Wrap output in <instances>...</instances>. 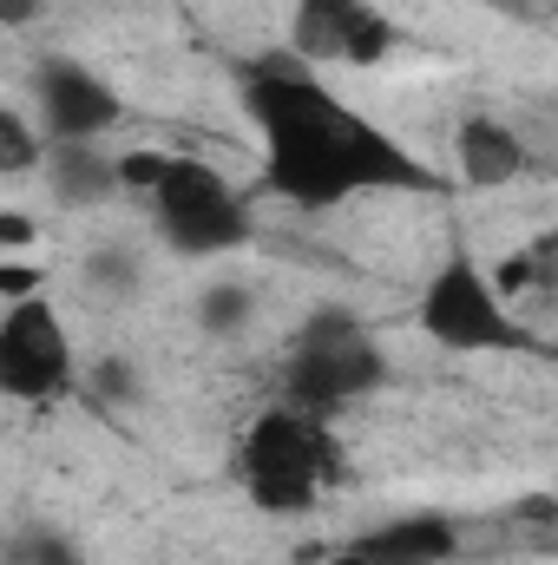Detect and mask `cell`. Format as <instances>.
Wrapping results in <instances>:
<instances>
[{
    "label": "cell",
    "instance_id": "1",
    "mask_svg": "<svg viewBox=\"0 0 558 565\" xmlns=\"http://www.w3.org/2000/svg\"><path fill=\"white\" fill-rule=\"evenodd\" d=\"M244 106L264 139V191L302 211L348 204L362 191H440V178L368 113L335 99L302 60L270 53L244 73Z\"/></svg>",
    "mask_w": 558,
    "mask_h": 565
},
{
    "label": "cell",
    "instance_id": "2",
    "mask_svg": "<svg viewBox=\"0 0 558 565\" xmlns=\"http://www.w3.org/2000/svg\"><path fill=\"white\" fill-rule=\"evenodd\" d=\"M230 473L237 487L250 493L257 513H309L335 473V447H329V427L322 415H302V408H264L257 422L244 427L237 454H230Z\"/></svg>",
    "mask_w": 558,
    "mask_h": 565
},
{
    "label": "cell",
    "instance_id": "3",
    "mask_svg": "<svg viewBox=\"0 0 558 565\" xmlns=\"http://www.w3.org/2000/svg\"><path fill=\"white\" fill-rule=\"evenodd\" d=\"M388 382V355L375 342V329L329 302L315 309L296 335H289V362H282V388H289V408L302 415H329V408H348L362 395H375Z\"/></svg>",
    "mask_w": 558,
    "mask_h": 565
},
{
    "label": "cell",
    "instance_id": "4",
    "mask_svg": "<svg viewBox=\"0 0 558 565\" xmlns=\"http://www.w3.org/2000/svg\"><path fill=\"white\" fill-rule=\"evenodd\" d=\"M144 198H151V217H158V231L178 257H230V250L250 244V204L204 158L164 151V171Z\"/></svg>",
    "mask_w": 558,
    "mask_h": 565
},
{
    "label": "cell",
    "instance_id": "5",
    "mask_svg": "<svg viewBox=\"0 0 558 565\" xmlns=\"http://www.w3.org/2000/svg\"><path fill=\"white\" fill-rule=\"evenodd\" d=\"M420 335H433L440 349H453V355H500V349H526V329H519V316L493 296V282H486V264H473V257H447L427 289H420Z\"/></svg>",
    "mask_w": 558,
    "mask_h": 565
},
{
    "label": "cell",
    "instance_id": "6",
    "mask_svg": "<svg viewBox=\"0 0 558 565\" xmlns=\"http://www.w3.org/2000/svg\"><path fill=\"white\" fill-rule=\"evenodd\" d=\"M73 388V335L46 296H20L0 309V395L53 402Z\"/></svg>",
    "mask_w": 558,
    "mask_h": 565
},
{
    "label": "cell",
    "instance_id": "7",
    "mask_svg": "<svg viewBox=\"0 0 558 565\" xmlns=\"http://www.w3.org/2000/svg\"><path fill=\"white\" fill-rule=\"evenodd\" d=\"M395 40L401 33L375 0H296L289 7V60L302 66H382Z\"/></svg>",
    "mask_w": 558,
    "mask_h": 565
},
{
    "label": "cell",
    "instance_id": "8",
    "mask_svg": "<svg viewBox=\"0 0 558 565\" xmlns=\"http://www.w3.org/2000/svg\"><path fill=\"white\" fill-rule=\"evenodd\" d=\"M33 99H40V139H106L126 119V99L86 60H40Z\"/></svg>",
    "mask_w": 558,
    "mask_h": 565
},
{
    "label": "cell",
    "instance_id": "9",
    "mask_svg": "<svg viewBox=\"0 0 558 565\" xmlns=\"http://www.w3.org/2000/svg\"><path fill=\"white\" fill-rule=\"evenodd\" d=\"M460 540L466 533L447 513H401V520H382L362 540H348L329 565H453Z\"/></svg>",
    "mask_w": 558,
    "mask_h": 565
},
{
    "label": "cell",
    "instance_id": "10",
    "mask_svg": "<svg viewBox=\"0 0 558 565\" xmlns=\"http://www.w3.org/2000/svg\"><path fill=\"white\" fill-rule=\"evenodd\" d=\"M33 178L60 211H99L106 198H119V158L99 139H46Z\"/></svg>",
    "mask_w": 558,
    "mask_h": 565
},
{
    "label": "cell",
    "instance_id": "11",
    "mask_svg": "<svg viewBox=\"0 0 558 565\" xmlns=\"http://www.w3.org/2000/svg\"><path fill=\"white\" fill-rule=\"evenodd\" d=\"M453 158H460V178H466L473 191H500V184H513V178L526 171V139H519L506 119L473 113V119L460 126V139H453Z\"/></svg>",
    "mask_w": 558,
    "mask_h": 565
},
{
    "label": "cell",
    "instance_id": "12",
    "mask_svg": "<svg viewBox=\"0 0 558 565\" xmlns=\"http://www.w3.org/2000/svg\"><path fill=\"white\" fill-rule=\"evenodd\" d=\"M250 316H257V296H250L244 282H211V289L197 296V322H204V335H244Z\"/></svg>",
    "mask_w": 558,
    "mask_h": 565
},
{
    "label": "cell",
    "instance_id": "13",
    "mask_svg": "<svg viewBox=\"0 0 558 565\" xmlns=\"http://www.w3.org/2000/svg\"><path fill=\"white\" fill-rule=\"evenodd\" d=\"M40 151H46L40 126H33L20 106L0 99V178H26V171H40Z\"/></svg>",
    "mask_w": 558,
    "mask_h": 565
},
{
    "label": "cell",
    "instance_id": "14",
    "mask_svg": "<svg viewBox=\"0 0 558 565\" xmlns=\"http://www.w3.org/2000/svg\"><path fill=\"white\" fill-rule=\"evenodd\" d=\"M7 565H86V559H79V546L66 533L33 526V533H13L7 540Z\"/></svg>",
    "mask_w": 558,
    "mask_h": 565
},
{
    "label": "cell",
    "instance_id": "15",
    "mask_svg": "<svg viewBox=\"0 0 558 565\" xmlns=\"http://www.w3.org/2000/svg\"><path fill=\"white\" fill-rule=\"evenodd\" d=\"M86 282L99 289V296H139V282H144V270H139V257L132 250H99V257H86Z\"/></svg>",
    "mask_w": 558,
    "mask_h": 565
},
{
    "label": "cell",
    "instance_id": "16",
    "mask_svg": "<svg viewBox=\"0 0 558 565\" xmlns=\"http://www.w3.org/2000/svg\"><path fill=\"white\" fill-rule=\"evenodd\" d=\"M164 171V151H126L119 158V191H151Z\"/></svg>",
    "mask_w": 558,
    "mask_h": 565
},
{
    "label": "cell",
    "instance_id": "17",
    "mask_svg": "<svg viewBox=\"0 0 558 565\" xmlns=\"http://www.w3.org/2000/svg\"><path fill=\"white\" fill-rule=\"evenodd\" d=\"M93 382H99V395H106V402H132V395H139V375H132L126 362H99V369H93Z\"/></svg>",
    "mask_w": 558,
    "mask_h": 565
},
{
    "label": "cell",
    "instance_id": "18",
    "mask_svg": "<svg viewBox=\"0 0 558 565\" xmlns=\"http://www.w3.org/2000/svg\"><path fill=\"white\" fill-rule=\"evenodd\" d=\"M40 264H0V296L7 302H20V296H40Z\"/></svg>",
    "mask_w": 558,
    "mask_h": 565
},
{
    "label": "cell",
    "instance_id": "19",
    "mask_svg": "<svg viewBox=\"0 0 558 565\" xmlns=\"http://www.w3.org/2000/svg\"><path fill=\"white\" fill-rule=\"evenodd\" d=\"M0 244H7V250H33V244H40V224H33L26 211H0Z\"/></svg>",
    "mask_w": 558,
    "mask_h": 565
},
{
    "label": "cell",
    "instance_id": "20",
    "mask_svg": "<svg viewBox=\"0 0 558 565\" xmlns=\"http://www.w3.org/2000/svg\"><path fill=\"white\" fill-rule=\"evenodd\" d=\"M46 0H0V26H26Z\"/></svg>",
    "mask_w": 558,
    "mask_h": 565
}]
</instances>
